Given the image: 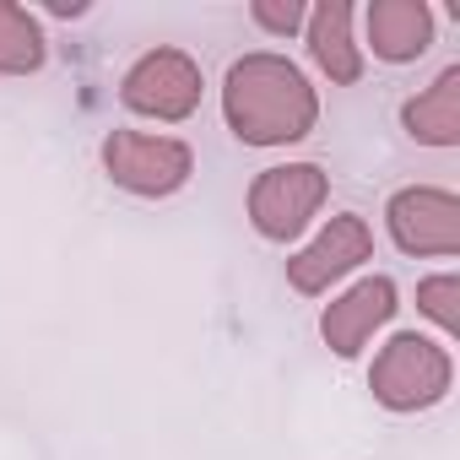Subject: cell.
Segmentation results:
<instances>
[{
    "instance_id": "1",
    "label": "cell",
    "mask_w": 460,
    "mask_h": 460,
    "mask_svg": "<svg viewBox=\"0 0 460 460\" xmlns=\"http://www.w3.org/2000/svg\"><path fill=\"white\" fill-rule=\"evenodd\" d=\"M222 114L244 146H288L304 141L320 119V98L309 76L271 49H255L227 66L222 76Z\"/></svg>"
},
{
    "instance_id": "2",
    "label": "cell",
    "mask_w": 460,
    "mask_h": 460,
    "mask_svg": "<svg viewBox=\"0 0 460 460\" xmlns=\"http://www.w3.org/2000/svg\"><path fill=\"white\" fill-rule=\"evenodd\" d=\"M455 385V358L444 341L401 331L379 347L374 368H368V390L385 411H428L449 395Z\"/></svg>"
},
{
    "instance_id": "3",
    "label": "cell",
    "mask_w": 460,
    "mask_h": 460,
    "mask_svg": "<svg viewBox=\"0 0 460 460\" xmlns=\"http://www.w3.org/2000/svg\"><path fill=\"white\" fill-rule=\"evenodd\" d=\"M331 195V179L320 163H282V168H266L255 184H250V222L255 234L271 239V244H293L304 227L314 222V211L325 206Z\"/></svg>"
},
{
    "instance_id": "4",
    "label": "cell",
    "mask_w": 460,
    "mask_h": 460,
    "mask_svg": "<svg viewBox=\"0 0 460 460\" xmlns=\"http://www.w3.org/2000/svg\"><path fill=\"white\" fill-rule=\"evenodd\" d=\"M103 173H109L119 190L157 200V195H173V190H184V184H190L195 157H190V146H184V141H173V136L109 130V136H103Z\"/></svg>"
},
{
    "instance_id": "5",
    "label": "cell",
    "mask_w": 460,
    "mask_h": 460,
    "mask_svg": "<svg viewBox=\"0 0 460 460\" xmlns=\"http://www.w3.org/2000/svg\"><path fill=\"white\" fill-rule=\"evenodd\" d=\"M200 66L184 55V49H146L125 82H119V103L130 114H146V119H163V125H179L200 109Z\"/></svg>"
},
{
    "instance_id": "6",
    "label": "cell",
    "mask_w": 460,
    "mask_h": 460,
    "mask_svg": "<svg viewBox=\"0 0 460 460\" xmlns=\"http://www.w3.org/2000/svg\"><path fill=\"white\" fill-rule=\"evenodd\" d=\"M390 239L406 255H460V200L438 184H406L385 206Z\"/></svg>"
},
{
    "instance_id": "7",
    "label": "cell",
    "mask_w": 460,
    "mask_h": 460,
    "mask_svg": "<svg viewBox=\"0 0 460 460\" xmlns=\"http://www.w3.org/2000/svg\"><path fill=\"white\" fill-rule=\"evenodd\" d=\"M368 255H374V227L358 211H341V217H331L320 227L314 244H304L288 261V282H293V293L320 298V293H331V282H341L347 271H358Z\"/></svg>"
},
{
    "instance_id": "8",
    "label": "cell",
    "mask_w": 460,
    "mask_h": 460,
    "mask_svg": "<svg viewBox=\"0 0 460 460\" xmlns=\"http://www.w3.org/2000/svg\"><path fill=\"white\" fill-rule=\"evenodd\" d=\"M395 298H401V293H395L390 277H363L358 288H347L341 298H331L325 314H320L325 347H331L336 358H358V352L368 347V336L395 320V309H401Z\"/></svg>"
},
{
    "instance_id": "9",
    "label": "cell",
    "mask_w": 460,
    "mask_h": 460,
    "mask_svg": "<svg viewBox=\"0 0 460 460\" xmlns=\"http://www.w3.org/2000/svg\"><path fill=\"white\" fill-rule=\"evenodd\" d=\"M433 44V12L422 0H374L368 6V49L385 66H406L428 55Z\"/></svg>"
},
{
    "instance_id": "10",
    "label": "cell",
    "mask_w": 460,
    "mask_h": 460,
    "mask_svg": "<svg viewBox=\"0 0 460 460\" xmlns=\"http://www.w3.org/2000/svg\"><path fill=\"white\" fill-rule=\"evenodd\" d=\"M304 39H309L314 66H320L331 82L352 87V82L363 76V49H358V39H352V6H347V0H325V6H314V12L304 17Z\"/></svg>"
},
{
    "instance_id": "11",
    "label": "cell",
    "mask_w": 460,
    "mask_h": 460,
    "mask_svg": "<svg viewBox=\"0 0 460 460\" xmlns=\"http://www.w3.org/2000/svg\"><path fill=\"white\" fill-rule=\"evenodd\" d=\"M401 125L422 146H460V66L438 71L433 87H422L417 98H406Z\"/></svg>"
},
{
    "instance_id": "12",
    "label": "cell",
    "mask_w": 460,
    "mask_h": 460,
    "mask_svg": "<svg viewBox=\"0 0 460 460\" xmlns=\"http://www.w3.org/2000/svg\"><path fill=\"white\" fill-rule=\"evenodd\" d=\"M49 60V39L33 12L0 0V76H33Z\"/></svg>"
},
{
    "instance_id": "13",
    "label": "cell",
    "mask_w": 460,
    "mask_h": 460,
    "mask_svg": "<svg viewBox=\"0 0 460 460\" xmlns=\"http://www.w3.org/2000/svg\"><path fill=\"white\" fill-rule=\"evenodd\" d=\"M417 309H422L444 336H455V331H460V277L444 271V277L417 282Z\"/></svg>"
},
{
    "instance_id": "14",
    "label": "cell",
    "mask_w": 460,
    "mask_h": 460,
    "mask_svg": "<svg viewBox=\"0 0 460 460\" xmlns=\"http://www.w3.org/2000/svg\"><path fill=\"white\" fill-rule=\"evenodd\" d=\"M250 17H255V28H266L277 39H293V33H304V17L309 12L298 6V0H255Z\"/></svg>"
},
{
    "instance_id": "15",
    "label": "cell",
    "mask_w": 460,
    "mask_h": 460,
    "mask_svg": "<svg viewBox=\"0 0 460 460\" xmlns=\"http://www.w3.org/2000/svg\"><path fill=\"white\" fill-rule=\"evenodd\" d=\"M49 12H55V17H76L82 6H76V0H49Z\"/></svg>"
}]
</instances>
